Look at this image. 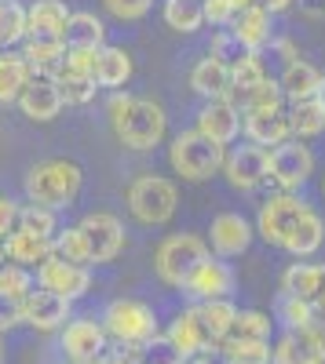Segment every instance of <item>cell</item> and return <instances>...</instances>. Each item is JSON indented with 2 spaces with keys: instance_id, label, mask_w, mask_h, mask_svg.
I'll use <instances>...</instances> for the list:
<instances>
[{
  "instance_id": "6da1fadb",
  "label": "cell",
  "mask_w": 325,
  "mask_h": 364,
  "mask_svg": "<svg viewBox=\"0 0 325 364\" xmlns=\"http://www.w3.org/2000/svg\"><path fill=\"white\" fill-rule=\"evenodd\" d=\"M110 124H113V135L125 149L146 154V149L161 146V139L168 132V117L154 99H139V95H128V91H117L110 99Z\"/></svg>"
},
{
  "instance_id": "7a4b0ae2",
  "label": "cell",
  "mask_w": 325,
  "mask_h": 364,
  "mask_svg": "<svg viewBox=\"0 0 325 364\" xmlns=\"http://www.w3.org/2000/svg\"><path fill=\"white\" fill-rule=\"evenodd\" d=\"M212 255L209 248V240H201L197 233H172L165 237L158 252H154V269H158V277L168 284V288H180L187 291L190 277L197 273V266Z\"/></svg>"
},
{
  "instance_id": "3957f363",
  "label": "cell",
  "mask_w": 325,
  "mask_h": 364,
  "mask_svg": "<svg viewBox=\"0 0 325 364\" xmlns=\"http://www.w3.org/2000/svg\"><path fill=\"white\" fill-rule=\"evenodd\" d=\"M81 193V168L73 161H41L26 171V197L41 208H70Z\"/></svg>"
},
{
  "instance_id": "277c9868",
  "label": "cell",
  "mask_w": 325,
  "mask_h": 364,
  "mask_svg": "<svg viewBox=\"0 0 325 364\" xmlns=\"http://www.w3.org/2000/svg\"><path fill=\"white\" fill-rule=\"evenodd\" d=\"M223 157H227V146L212 142L209 135L194 132H180L168 146V164L175 175H183L187 182H209L212 175L223 171Z\"/></svg>"
},
{
  "instance_id": "5b68a950",
  "label": "cell",
  "mask_w": 325,
  "mask_h": 364,
  "mask_svg": "<svg viewBox=\"0 0 325 364\" xmlns=\"http://www.w3.org/2000/svg\"><path fill=\"white\" fill-rule=\"evenodd\" d=\"M175 204H180V190L165 175H139L128 186V211L143 226L168 223L175 215Z\"/></svg>"
},
{
  "instance_id": "8992f818",
  "label": "cell",
  "mask_w": 325,
  "mask_h": 364,
  "mask_svg": "<svg viewBox=\"0 0 325 364\" xmlns=\"http://www.w3.org/2000/svg\"><path fill=\"white\" fill-rule=\"evenodd\" d=\"M103 328L110 339H117L125 350H132V346L158 336V317L139 299H113L103 314Z\"/></svg>"
},
{
  "instance_id": "52a82bcc",
  "label": "cell",
  "mask_w": 325,
  "mask_h": 364,
  "mask_svg": "<svg viewBox=\"0 0 325 364\" xmlns=\"http://www.w3.org/2000/svg\"><path fill=\"white\" fill-rule=\"evenodd\" d=\"M311 175H314V154L311 146H304V139H285L267 149V178L282 193L300 190Z\"/></svg>"
},
{
  "instance_id": "ba28073f",
  "label": "cell",
  "mask_w": 325,
  "mask_h": 364,
  "mask_svg": "<svg viewBox=\"0 0 325 364\" xmlns=\"http://www.w3.org/2000/svg\"><path fill=\"white\" fill-rule=\"evenodd\" d=\"M84 252H88V266L99 262H113L125 248V223L110 215V211H88V215L77 223Z\"/></svg>"
},
{
  "instance_id": "9c48e42d",
  "label": "cell",
  "mask_w": 325,
  "mask_h": 364,
  "mask_svg": "<svg viewBox=\"0 0 325 364\" xmlns=\"http://www.w3.org/2000/svg\"><path fill=\"white\" fill-rule=\"evenodd\" d=\"M307 211H311V204L300 200L296 193H274V197L263 200V208H259L256 233L267 240V245L282 248L285 240H289V233L296 230V223L307 215Z\"/></svg>"
},
{
  "instance_id": "30bf717a",
  "label": "cell",
  "mask_w": 325,
  "mask_h": 364,
  "mask_svg": "<svg viewBox=\"0 0 325 364\" xmlns=\"http://www.w3.org/2000/svg\"><path fill=\"white\" fill-rule=\"evenodd\" d=\"M274 364H325V324L289 328L271 350Z\"/></svg>"
},
{
  "instance_id": "8fae6325",
  "label": "cell",
  "mask_w": 325,
  "mask_h": 364,
  "mask_svg": "<svg viewBox=\"0 0 325 364\" xmlns=\"http://www.w3.org/2000/svg\"><path fill=\"white\" fill-rule=\"evenodd\" d=\"M37 284L73 302V299L88 295V288H92V273H88V266H77V262H66L58 255H48L37 266Z\"/></svg>"
},
{
  "instance_id": "7c38bea8",
  "label": "cell",
  "mask_w": 325,
  "mask_h": 364,
  "mask_svg": "<svg viewBox=\"0 0 325 364\" xmlns=\"http://www.w3.org/2000/svg\"><path fill=\"white\" fill-rule=\"evenodd\" d=\"M223 175L234 190H256L259 182H267V149L256 142L234 146L223 157Z\"/></svg>"
},
{
  "instance_id": "4fadbf2b",
  "label": "cell",
  "mask_w": 325,
  "mask_h": 364,
  "mask_svg": "<svg viewBox=\"0 0 325 364\" xmlns=\"http://www.w3.org/2000/svg\"><path fill=\"white\" fill-rule=\"evenodd\" d=\"M22 321L37 331H55L70 321V299L55 295L48 288H29L22 295Z\"/></svg>"
},
{
  "instance_id": "5bb4252c",
  "label": "cell",
  "mask_w": 325,
  "mask_h": 364,
  "mask_svg": "<svg viewBox=\"0 0 325 364\" xmlns=\"http://www.w3.org/2000/svg\"><path fill=\"white\" fill-rule=\"evenodd\" d=\"M106 328L99 321H70L63 331V350L70 357V364H96L106 353Z\"/></svg>"
},
{
  "instance_id": "9a60e30c",
  "label": "cell",
  "mask_w": 325,
  "mask_h": 364,
  "mask_svg": "<svg viewBox=\"0 0 325 364\" xmlns=\"http://www.w3.org/2000/svg\"><path fill=\"white\" fill-rule=\"evenodd\" d=\"M19 109L29 117V120H37V124H48V120L58 117V109H63V91H58V80L51 77H29L26 87L19 91Z\"/></svg>"
},
{
  "instance_id": "2e32d148",
  "label": "cell",
  "mask_w": 325,
  "mask_h": 364,
  "mask_svg": "<svg viewBox=\"0 0 325 364\" xmlns=\"http://www.w3.org/2000/svg\"><path fill=\"white\" fill-rule=\"evenodd\" d=\"M282 295L304 299L321 314L325 310V266L321 262H292L282 273Z\"/></svg>"
},
{
  "instance_id": "e0dca14e",
  "label": "cell",
  "mask_w": 325,
  "mask_h": 364,
  "mask_svg": "<svg viewBox=\"0 0 325 364\" xmlns=\"http://www.w3.org/2000/svg\"><path fill=\"white\" fill-rule=\"evenodd\" d=\"M70 15L73 11L63 0H33L26 8V37L29 41H63Z\"/></svg>"
},
{
  "instance_id": "ac0fdd59",
  "label": "cell",
  "mask_w": 325,
  "mask_h": 364,
  "mask_svg": "<svg viewBox=\"0 0 325 364\" xmlns=\"http://www.w3.org/2000/svg\"><path fill=\"white\" fill-rule=\"evenodd\" d=\"M197 132L209 135L220 146H230L242 132V109L234 106L230 99H209L205 109L197 113Z\"/></svg>"
},
{
  "instance_id": "d6986e66",
  "label": "cell",
  "mask_w": 325,
  "mask_h": 364,
  "mask_svg": "<svg viewBox=\"0 0 325 364\" xmlns=\"http://www.w3.org/2000/svg\"><path fill=\"white\" fill-rule=\"evenodd\" d=\"M212 252L220 259H234V255H245L249 245H252V226L245 215H238V211H223V215L212 219Z\"/></svg>"
},
{
  "instance_id": "ffe728a7",
  "label": "cell",
  "mask_w": 325,
  "mask_h": 364,
  "mask_svg": "<svg viewBox=\"0 0 325 364\" xmlns=\"http://www.w3.org/2000/svg\"><path fill=\"white\" fill-rule=\"evenodd\" d=\"M242 124H245L249 142H256V146H263V149H271V146L292 139L285 106H278V109H249V113H242Z\"/></svg>"
},
{
  "instance_id": "44dd1931",
  "label": "cell",
  "mask_w": 325,
  "mask_h": 364,
  "mask_svg": "<svg viewBox=\"0 0 325 364\" xmlns=\"http://www.w3.org/2000/svg\"><path fill=\"white\" fill-rule=\"evenodd\" d=\"M278 87H282V99L304 102V99L325 95V77H321V70H314L311 63L296 58V63H285V73H282Z\"/></svg>"
},
{
  "instance_id": "7402d4cb",
  "label": "cell",
  "mask_w": 325,
  "mask_h": 364,
  "mask_svg": "<svg viewBox=\"0 0 325 364\" xmlns=\"http://www.w3.org/2000/svg\"><path fill=\"white\" fill-rule=\"evenodd\" d=\"M230 37L238 41L242 51H259L271 41V11L263 4H252L230 18Z\"/></svg>"
},
{
  "instance_id": "603a6c76",
  "label": "cell",
  "mask_w": 325,
  "mask_h": 364,
  "mask_svg": "<svg viewBox=\"0 0 325 364\" xmlns=\"http://www.w3.org/2000/svg\"><path fill=\"white\" fill-rule=\"evenodd\" d=\"M168 343L180 350L183 357H194V353H209L212 350V339H209V331H205V324H201V317H197V310L190 306V310H183V314H175V321L168 324Z\"/></svg>"
},
{
  "instance_id": "cb8c5ba5",
  "label": "cell",
  "mask_w": 325,
  "mask_h": 364,
  "mask_svg": "<svg viewBox=\"0 0 325 364\" xmlns=\"http://www.w3.org/2000/svg\"><path fill=\"white\" fill-rule=\"evenodd\" d=\"M187 291L194 295V299H230V291H234V269L227 266V262H220V259H205L201 266H197V273L190 277V284H187Z\"/></svg>"
},
{
  "instance_id": "d4e9b609",
  "label": "cell",
  "mask_w": 325,
  "mask_h": 364,
  "mask_svg": "<svg viewBox=\"0 0 325 364\" xmlns=\"http://www.w3.org/2000/svg\"><path fill=\"white\" fill-rule=\"evenodd\" d=\"M190 87L201 99H227L230 95V63L209 55L190 70Z\"/></svg>"
},
{
  "instance_id": "484cf974",
  "label": "cell",
  "mask_w": 325,
  "mask_h": 364,
  "mask_svg": "<svg viewBox=\"0 0 325 364\" xmlns=\"http://www.w3.org/2000/svg\"><path fill=\"white\" fill-rule=\"evenodd\" d=\"M4 255L15 262V266H41L48 255H51V237H37V233H26V230H11L4 237Z\"/></svg>"
},
{
  "instance_id": "4316f807",
  "label": "cell",
  "mask_w": 325,
  "mask_h": 364,
  "mask_svg": "<svg viewBox=\"0 0 325 364\" xmlns=\"http://www.w3.org/2000/svg\"><path fill=\"white\" fill-rule=\"evenodd\" d=\"M63 44L73 48V51H99V48L106 44V26H103L92 11H77V15H70V22H66Z\"/></svg>"
},
{
  "instance_id": "83f0119b",
  "label": "cell",
  "mask_w": 325,
  "mask_h": 364,
  "mask_svg": "<svg viewBox=\"0 0 325 364\" xmlns=\"http://www.w3.org/2000/svg\"><path fill=\"white\" fill-rule=\"evenodd\" d=\"M96 84L99 87H125L128 77H132V55L125 48H110L103 44L96 51Z\"/></svg>"
},
{
  "instance_id": "f1b7e54d",
  "label": "cell",
  "mask_w": 325,
  "mask_h": 364,
  "mask_svg": "<svg viewBox=\"0 0 325 364\" xmlns=\"http://www.w3.org/2000/svg\"><path fill=\"white\" fill-rule=\"evenodd\" d=\"M267 80V66H263V55L259 51H242L238 58L230 63V102H238L242 95H249V91L256 84Z\"/></svg>"
},
{
  "instance_id": "f546056e",
  "label": "cell",
  "mask_w": 325,
  "mask_h": 364,
  "mask_svg": "<svg viewBox=\"0 0 325 364\" xmlns=\"http://www.w3.org/2000/svg\"><path fill=\"white\" fill-rule=\"evenodd\" d=\"M63 55H66V44L63 41H26V66L33 77H58V70H63Z\"/></svg>"
},
{
  "instance_id": "4dcf8cb0",
  "label": "cell",
  "mask_w": 325,
  "mask_h": 364,
  "mask_svg": "<svg viewBox=\"0 0 325 364\" xmlns=\"http://www.w3.org/2000/svg\"><path fill=\"white\" fill-rule=\"evenodd\" d=\"M321 245H325V223H321L318 211L311 208L307 215L296 223V230L289 233V240H285L282 248H285L289 255H300V259H307V255H314Z\"/></svg>"
},
{
  "instance_id": "1f68e13d",
  "label": "cell",
  "mask_w": 325,
  "mask_h": 364,
  "mask_svg": "<svg viewBox=\"0 0 325 364\" xmlns=\"http://www.w3.org/2000/svg\"><path fill=\"white\" fill-rule=\"evenodd\" d=\"M194 310H197L205 331H209L212 346H220V343L230 336V324H234V314H238V306H234L230 299H205V302H197Z\"/></svg>"
},
{
  "instance_id": "d6a6232c",
  "label": "cell",
  "mask_w": 325,
  "mask_h": 364,
  "mask_svg": "<svg viewBox=\"0 0 325 364\" xmlns=\"http://www.w3.org/2000/svg\"><path fill=\"white\" fill-rule=\"evenodd\" d=\"M289 128H292V139H314V135H321L325 132V95L292 102Z\"/></svg>"
},
{
  "instance_id": "836d02e7",
  "label": "cell",
  "mask_w": 325,
  "mask_h": 364,
  "mask_svg": "<svg viewBox=\"0 0 325 364\" xmlns=\"http://www.w3.org/2000/svg\"><path fill=\"white\" fill-rule=\"evenodd\" d=\"M220 357L227 364H271V343L267 339H238L227 336L220 346Z\"/></svg>"
},
{
  "instance_id": "e575fe53",
  "label": "cell",
  "mask_w": 325,
  "mask_h": 364,
  "mask_svg": "<svg viewBox=\"0 0 325 364\" xmlns=\"http://www.w3.org/2000/svg\"><path fill=\"white\" fill-rule=\"evenodd\" d=\"M29 77H33V73H29V66H26L22 55H15V51L0 55V106L15 102Z\"/></svg>"
},
{
  "instance_id": "d590c367",
  "label": "cell",
  "mask_w": 325,
  "mask_h": 364,
  "mask_svg": "<svg viewBox=\"0 0 325 364\" xmlns=\"http://www.w3.org/2000/svg\"><path fill=\"white\" fill-rule=\"evenodd\" d=\"M165 22L175 33H197L205 26L201 0H165Z\"/></svg>"
},
{
  "instance_id": "8d00e7d4",
  "label": "cell",
  "mask_w": 325,
  "mask_h": 364,
  "mask_svg": "<svg viewBox=\"0 0 325 364\" xmlns=\"http://www.w3.org/2000/svg\"><path fill=\"white\" fill-rule=\"evenodd\" d=\"M128 357H132V364H183V360H187L180 350L168 343V336H161V331H158L154 339H146V343L132 346Z\"/></svg>"
},
{
  "instance_id": "74e56055",
  "label": "cell",
  "mask_w": 325,
  "mask_h": 364,
  "mask_svg": "<svg viewBox=\"0 0 325 364\" xmlns=\"http://www.w3.org/2000/svg\"><path fill=\"white\" fill-rule=\"evenodd\" d=\"M26 37V8L19 0H0V48H15Z\"/></svg>"
},
{
  "instance_id": "f35d334b",
  "label": "cell",
  "mask_w": 325,
  "mask_h": 364,
  "mask_svg": "<svg viewBox=\"0 0 325 364\" xmlns=\"http://www.w3.org/2000/svg\"><path fill=\"white\" fill-rule=\"evenodd\" d=\"M230 336L238 339H271V317L263 310H238L230 324Z\"/></svg>"
},
{
  "instance_id": "ab89813d",
  "label": "cell",
  "mask_w": 325,
  "mask_h": 364,
  "mask_svg": "<svg viewBox=\"0 0 325 364\" xmlns=\"http://www.w3.org/2000/svg\"><path fill=\"white\" fill-rule=\"evenodd\" d=\"M285 99H282V87H278V80H263V84H256L252 91H249V95H242L238 102H234V106H238L242 113H249V109H278Z\"/></svg>"
},
{
  "instance_id": "60d3db41",
  "label": "cell",
  "mask_w": 325,
  "mask_h": 364,
  "mask_svg": "<svg viewBox=\"0 0 325 364\" xmlns=\"http://www.w3.org/2000/svg\"><path fill=\"white\" fill-rule=\"evenodd\" d=\"M51 255L66 259V262H77V266H88V252H84L81 230H77V226H73V230H63V233L55 230V237H51Z\"/></svg>"
},
{
  "instance_id": "b9f144b4",
  "label": "cell",
  "mask_w": 325,
  "mask_h": 364,
  "mask_svg": "<svg viewBox=\"0 0 325 364\" xmlns=\"http://www.w3.org/2000/svg\"><path fill=\"white\" fill-rule=\"evenodd\" d=\"M58 80V91H63V102L66 106H84V102H92L96 99V77H70V73H63V77H55Z\"/></svg>"
},
{
  "instance_id": "7bdbcfd3",
  "label": "cell",
  "mask_w": 325,
  "mask_h": 364,
  "mask_svg": "<svg viewBox=\"0 0 325 364\" xmlns=\"http://www.w3.org/2000/svg\"><path fill=\"white\" fill-rule=\"evenodd\" d=\"M19 230L37 233V237H55V211L51 208H41V204L19 208Z\"/></svg>"
},
{
  "instance_id": "ee69618b",
  "label": "cell",
  "mask_w": 325,
  "mask_h": 364,
  "mask_svg": "<svg viewBox=\"0 0 325 364\" xmlns=\"http://www.w3.org/2000/svg\"><path fill=\"white\" fill-rule=\"evenodd\" d=\"M278 314H282V321H285L289 328H311V324H318V310L311 306V302L292 299V295H282Z\"/></svg>"
},
{
  "instance_id": "f6af8a7d",
  "label": "cell",
  "mask_w": 325,
  "mask_h": 364,
  "mask_svg": "<svg viewBox=\"0 0 325 364\" xmlns=\"http://www.w3.org/2000/svg\"><path fill=\"white\" fill-rule=\"evenodd\" d=\"M29 288H33V277H29L26 266H15V262H4V266H0V291H4V295L22 299Z\"/></svg>"
},
{
  "instance_id": "bcb514c9",
  "label": "cell",
  "mask_w": 325,
  "mask_h": 364,
  "mask_svg": "<svg viewBox=\"0 0 325 364\" xmlns=\"http://www.w3.org/2000/svg\"><path fill=\"white\" fill-rule=\"evenodd\" d=\"M63 73H70V77H92L96 73V51H73V48H66L58 77H63Z\"/></svg>"
},
{
  "instance_id": "7dc6e473",
  "label": "cell",
  "mask_w": 325,
  "mask_h": 364,
  "mask_svg": "<svg viewBox=\"0 0 325 364\" xmlns=\"http://www.w3.org/2000/svg\"><path fill=\"white\" fill-rule=\"evenodd\" d=\"M154 0H103V8L110 15H117L121 22H132V18H143L146 11H150Z\"/></svg>"
},
{
  "instance_id": "c3c4849f",
  "label": "cell",
  "mask_w": 325,
  "mask_h": 364,
  "mask_svg": "<svg viewBox=\"0 0 325 364\" xmlns=\"http://www.w3.org/2000/svg\"><path fill=\"white\" fill-rule=\"evenodd\" d=\"M201 11H205V22H212V26H230L234 18L230 0H201Z\"/></svg>"
},
{
  "instance_id": "681fc988",
  "label": "cell",
  "mask_w": 325,
  "mask_h": 364,
  "mask_svg": "<svg viewBox=\"0 0 325 364\" xmlns=\"http://www.w3.org/2000/svg\"><path fill=\"white\" fill-rule=\"evenodd\" d=\"M22 321V299H11L0 291V331H8Z\"/></svg>"
},
{
  "instance_id": "f907efd6",
  "label": "cell",
  "mask_w": 325,
  "mask_h": 364,
  "mask_svg": "<svg viewBox=\"0 0 325 364\" xmlns=\"http://www.w3.org/2000/svg\"><path fill=\"white\" fill-rule=\"evenodd\" d=\"M19 226V204L11 197H0V240Z\"/></svg>"
},
{
  "instance_id": "816d5d0a",
  "label": "cell",
  "mask_w": 325,
  "mask_h": 364,
  "mask_svg": "<svg viewBox=\"0 0 325 364\" xmlns=\"http://www.w3.org/2000/svg\"><path fill=\"white\" fill-rule=\"evenodd\" d=\"M300 11L307 18H325V0H300Z\"/></svg>"
},
{
  "instance_id": "f5cc1de1",
  "label": "cell",
  "mask_w": 325,
  "mask_h": 364,
  "mask_svg": "<svg viewBox=\"0 0 325 364\" xmlns=\"http://www.w3.org/2000/svg\"><path fill=\"white\" fill-rule=\"evenodd\" d=\"M274 48H278V55L285 58V63H296V58H300V51H296V44H292V41H278Z\"/></svg>"
},
{
  "instance_id": "db71d44e",
  "label": "cell",
  "mask_w": 325,
  "mask_h": 364,
  "mask_svg": "<svg viewBox=\"0 0 325 364\" xmlns=\"http://www.w3.org/2000/svg\"><path fill=\"white\" fill-rule=\"evenodd\" d=\"M259 4H263V8H267L271 15H278V11H289L292 4H296V0H259Z\"/></svg>"
},
{
  "instance_id": "11a10c76",
  "label": "cell",
  "mask_w": 325,
  "mask_h": 364,
  "mask_svg": "<svg viewBox=\"0 0 325 364\" xmlns=\"http://www.w3.org/2000/svg\"><path fill=\"white\" fill-rule=\"evenodd\" d=\"M96 364H132V357L128 353H103Z\"/></svg>"
},
{
  "instance_id": "9f6ffc18",
  "label": "cell",
  "mask_w": 325,
  "mask_h": 364,
  "mask_svg": "<svg viewBox=\"0 0 325 364\" xmlns=\"http://www.w3.org/2000/svg\"><path fill=\"white\" fill-rule=\"evenodd\" d=\"M194 364H227V360H223L220 353H197V357H194Z\"/></svg>"
},
{
  "instance_id": "6f0895ef",
  "label": "cell",
  "mask_w": 325,
  "mask_h": 364,
  "mask_svg": "<svg viewBox=\"0 0 325 364\" xmlns=\"http://www.w3.org/2000/svg\"><path fill=\"white\" fill-rule=\"evenodd\" d=\"M230 4H234V15H238V11H245V8L259 4V0H230Z\"/></svg>"
},
{
  "instance_id": "680465c9",
  "label": "cell",
  "mask_w": 325,
  "mask_h": 364,
  "mask_svg": "<svg viewBox=\"0 0 325 364\" xmlns=\"http://www.w3.org/2000/svg\"><path fill=\"white\" fill-rule=\"evenodd\" d=\"M8 262V255H4V240H0V266H4Z\"/></svg>"
},
{
  "instance_id": "91938a15",
  "label": "cell",
  "mask_w": 325,
  "mask_h": 364,
  "mask_svg": "<svg viewBox=\"0 0 325 364\" xmlns=\"http://www.w3.org/2000/svg\"><path fill=\"white\" fill-rule=\"evenodd\" d=\"M0 357H4V350H0Z\"/></svg>"
}]
</instances>
